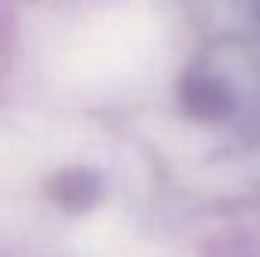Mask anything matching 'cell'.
<instances>
[{
  "instance_id": "obj_1",
  "label": "cell",
  "mask_w": 260,
  "mask_h": 257,
  "mask_svg": "<svg viewBox=\"0 0 260 257\" xmlns=\"http://www.w3.org/2000/svg\"><path fill=\"white\" fill-rule=\"evenodd\" d=\"M185 103L191 109H200L203 115H218L227 109V94L221 85H212V82H197V85H188L185 91Z\"/></svg>"
}]
</instances>
